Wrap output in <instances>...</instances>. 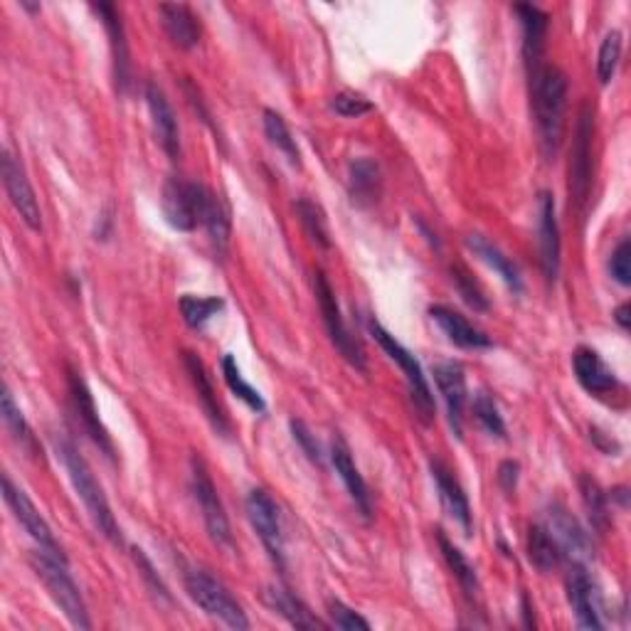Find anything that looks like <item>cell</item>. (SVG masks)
<instances>
[{
  "label": "cell",
  "mask_w": 631,
  "mask_h": 631,
  "mask_svg": "<svg viewBox=\"0 0 631 631\" xmlns=\"http://www.w3.org/2000/svg\"><path fill=\"white\" fill-rule=\"evenodd\" d=\"M530 79V102L536 114L538 144L542 156L552 161L565 131V112H567V77L555 65L542 62Z\"/></svg>",
  "instance_id": "obj_1"
},
{
  "label": "cell",
  "mask_w": 631,
  "mask_h": 631,
  "mask_svg": "<svg viewBox=\"0 0 631 631\" xmlns=\"http://www.w3.org/2000/svg\"><path fill=\"white\" fill-rule=\"evenodd\" d=\"M55 449H57V457L62 459L67 477L69 481H72L77 496L82 498L89 518H92L96 530L102 532L106 540H112L114 546H122V528H118L112 506H108V501L104 496V489L99 486V481L94 477V471L89 469L87 459L79 454V449L69 439H55Z\"/></svg>",
  "instance_id": "obj_2"
},
{
  "label": "cell",
  "mask_w": 631,
  "mask_h": 631,
  "mask_svg": "<svg viewBox=\"0 0 631 631\" xmlns=\"http://www.w3.org/2000/svg\"><path fill=\"white\" fill-rule=\"evenodd\" d=\"M30 565H33L35 575L43 582L47 595L53 597L55 605L65 611V617L72 621L77 629H92V621H89V611L84 605L82 592L72 577V572L67 567V558L53 555V552L35 550L30 555Z\"/></svg>",
  "instance_id": "obj_3"
},
{
  "label": "cell",
  "mask_w": 631,
  "mask_h": 631,
  "mask_svg": "<svg viewBox=\"0 0 631 631\" xmlns=\"http://www.w3.org/2000/svg\"><path fill=\"white\" fill-rule=\"evenodd\" d=\"M185 589L191 599L200 607L207 617L222 621L230 629H250V619H246L240 601L232 597L220 580H215L210 572L205 570H185Z\"/></svg>",
  "instance_id": "obj_4"
},
{
  "label": "cell",
  "mask_w": 631,
  "mask_h": 631,
  "mask_svg": "<svg viewBox=\"0 0 631 631\" xmlns=\"http://www.w3.org/2000/svg\"><path fill=\"white\" fill-rule=\"evenodd\" d=\"M213 195L203 183H191L183 177H168L163 185V217L177 232H193L205 222Z\"/></svg>",
  "instance_id": "obj_5"
},
{
  "label": "cell",
  "mask_w": 631,
  "mask_h": 631,
  "mask_svg": "<svg viewBox=\"0 0 631 631\" xmlns=\"http://www.w3.org/2000/svg\"><path fill=\"white\" fill-rule=\"evenodd\" d=\"M368 331L375 341H378L380 348L388 353V358L392 363H398L400 365V370L404 372V380H408V388H410V398H412V404H414V410H417V417L424 422V424H429L434 420V398H432V388H429V382H427V375H424L422 370V365L420 360L414 358V355L404 348V345L394 339V335L390 331H385L382 325L370 319L368 321Z\"/></svg>",
  "instance_id": "obj_6"
},
{
  "label": "cell",
  "mask_w": 631,
  "mask_h": 631,
  "mask_svg": "<svg viewBox=\"0 0 631 631\" xmlns=\"http://www.w3.org/2000/svg\"><path fill=\"white\" fill-rule=\"evenodd\" d=\"M592 136H595V114L592 106L585 104L580 112V122L575 128V141L570 153V205L582 215L589 200L592 191Z\"/></svg>",
  "instance_id": "obj_7"
},
{
  "label": "cell",
  "mask_w": 631,
  "mask_h": 631,
  "mask_svg": "<svg viewBox=\"0 0 631 631\" xmlns=\"http://www.w3.org/2000/svg\"><path fill=\"white\" fill-rule=\"evenodd\" d=\"M313 291H316V301H319V309L323 316L325 331H329L331 335V343L339 348V353L353 365L355 370L365 372L368 370V365H365V353L360 348V343L355 341V335L348 331V325H345L339 299H335L333 286L329 284V279H325L323 272L313 274Z\"/></svg>",
  "instance_id": "obj_8"
},
{
  "label": "cell",
  "mask_w": 631,
  "mask_h": 631,
  "mask_svg": "<svg viewBox=\"0 0 631 631\" xmlns=\"http://www.w3.org/2000/svg\"><path fill=\"white\" fill-rule=\"evenodd\" d=\"M191 489H193V496L197 501V508H200V513H203L205 528H207V532H210V538L220 548L232 550L234 538H232L230 518H227L222 501H220V496H217L213 477L207 473L203 459L195 457V454L191 459Z\"/></svg>",
  "instance_id": "obj_9"
},
{
  "label": "cell",
  "mask_w": 631,
  "mask_h": 631,
  "mask_svg": "<svg viewBox=\"0 0 631 631\" xmlns=\"http://www.w3.org/2000/svg\"><path fill=\"white\" fill-rule=\"evenodd\" d=\"M246 516H250L252 528L260 536L262 546L269 552V558L284 570L286 565V546H284V526L282 513L269 491L252 489L246 496Z\"/></svg>",
  "instance_id": "obj_10"
},
{
  "label": "cell",
  "mask_w": 631,
  "mask_h": 631,
  "mask_svg": "<svg viewBox=\"0 0 631 631\" xmlns=\"http://www.w3.org/2000/svg\"><path fill=\"white\" fill-rule=\"evenodd\" d=\"M3 498L10 513H13V518L20 523V526H23L27 536L37 542L39 550L53 552V555H59V558H67L53 536V528H49L47 520L43 518V513L37 510V506L30 501V496L23 489L15 486L8 473H3Z\"/></svg>",
  "instance_id": "obj_11"
},
{
  "label": "cell",
  "mask_w": 631,
  "mask_h": 631,
  "mask_svg": "<svg viewBox=\"0 0 631 631\" xmlns=\"http://www.w3.org/2000/svg\"><path fill=\"white\" fill-rule=\"evenodd\" d=\"M0 175H3V187L10 205L15 207V213L20 215L30 230L39 232L43 230V210H39V203L35 197L33 185L27 181V173L23 163L8 151H3V161H0Z\"/></svg>",
  "instance_id": "obj_12"
},
{
  "label": "cell",
  "mask_w": 631,
  "mask_h": 631,
  "mask_svg": "<svg viewBox=\"0 0 631 631\" xmlns=\"http://www.w3.org/2000/svg\"><path fill=\"white\" fill-rule=\"evenodd\" d=\"M538 246L542 274H546L548 284H555L562 262V240L555 213V195L548 191L538 195Z\"/></svg>",
  "instance_id": "obj_13"
},
{
  "label": "cell",
  "mask_w": 631,
  "mask_h": 631,
  "mask_svg": "<svg viewBox=\"0 0 631 631\" xmlns=\"http://www.w3.org/2000/svg\"><path fill=\"white\" fill-rule=\"evenodd\" d=\"M67 382H69V398H72L77 420H79V424H82V429L89 434V439H92L96 447L106 454V457H114V441H112V437H108V432L102 424V420H99L94 394H92V390H89V385L82 378V372L69 370Z\"/></svg>",
  "instance_id": "obj_14"
},
{
  "label": "cell",
  "mask_w": 631,
  "mask_h": 631,
  "mask_svg": "<svg viewBox=\"0 0 631 631\" xmlns=\"http://www.w3.org/2000/svg\"><path fill=\"white\" fill-rule=\"evenodd\" d=\"M146 104H148V114H151V126H153L158 146L163 148V153L171 158V161H177V158H181V128H177L175 112L171 102H168L163 89L153 82L148 84Z\"/></svg>",
  "instance_id": "obj_15"
},
{
  "label": "cell",
  "mask_w": 631,
  "mask_h": 631,
  "mask_svg": "<svg viewBox=\"0 0 631 631\" xmlns=\"http://www.w3.org/2000/svg\"><path fill=\"white\" fill-rule=\"evenodd\" d=\"M434 382L447 404L449 424L457 437H463V410H467V375H463L461 363L457 360H444L434 365Z\"/></svg>",
  "instance_id": "obj_16"
},
{
  "label": "cell",
  "mask_w": 631,
  "mask_h": 631,
  "mask_svg": "<svg viewBox=\"0 0 631 631\" xmlns=\"http://www.w3.org/2000/svg\"><path fill=\"white\" fill-rule=\"evenodd\" d=\"M99 18H102L104 30L108 35V47H112V62H114V82L116 92L126 94L128 84H131V59H128V43H126V27L122 13L112 3H96L92 5Z\"/></svg>",
  "instance_id": "obj_17"
},
{
  "label": "cell",
  "mask_w": 631,
  "mask_h": 631,
  "mask_svg": "<svg viewBox=\"0 0 631 631\" xmlns=\"http://www.w3.org/2000/svg\"><path fill=\"white\" fill-rule=\"evenodd\" d=\"M429 471H432L434 486H437V491H439V498H441L444 510H447L449 516H451V520L457 523V526L461 528L463 536L471 538V532H473V516H471L469 498H467V493H463L461 483L457 481V477H454L447 463H441L439 459H432Z\"/></svg>",
  "instance_id": "obj_18"
},
{
  "label": "cell",
  "mask_w": 631,
  "mask_h": 631,
  "mask_svg": "<svg viewBox=\"0 0 631 631\" xmlns=\"http://www.w3.org/2000/svg\"><path fill=\"white\" fill-rule=\"evenodd\" d=\"M567 599L570 607L575 611L577 627L589 629V631H601L605 629V621L599 617V605H597V589L595 582L589 580L587 570L575 562L567 575Z\"/></svg>",
  "instance_id": "obj_19"
},
{
  "label": "cell",
  "mask_w": 631,
  "mask_h": 631,
  "mask_svg": "<svg viewBox=\"0 0 631 631\" xmlns=\"http://www.w3.org/2000/svg\"><path fill=\"white\" fill-rule=\"evenodd\" d=\"M546 526L552 536H555L562 555H567L575 562L587 560L592 555L589 536L565 506H560V503H552V506L548 508Z\"/></svg>",
  "instance_id": "obj_20"
},
{
  "label": "cell",
  "mask_w": 631,
  "mask_h": 631,
  "mask_svg": "<svg viewBox=\"0 0 631 631\" xmlns=\"http://www.w3.org/2000/svg\"><path fill=\"white\" fill-rule=\"evenodd\" d=\"M429 316H432V321L439 325L441 333L461 351H486L493 345L486 333L479 331L477 325L469 323L467 316L449 309V306H441V303L432 306Z\"/></svg>",
  "instance_id": "obj_21"
},
{
  "label": "cell",
  "mask_w": 631,
  "mask_h": 631,
  "mask_svg": "<svg viewBox=\"0 0 631 631\" xmlns=\"http://www.w3.org/2000/svg\"><path fill=\"white\" fill-rule=\"evenodd\" d=\"M572 368H575L577 382L589 394H597V398H601V394L619 390V380L615 370H611L609 365L599 358L597 351L582 345V348H577L575 355H572Z\"/></svg>",
  "instance_id": "obj_22"
},
{
  "label": "cell",
  "mask_w": 631,
  "mask_h": 631,
  "mask_svg": "<svg viewBox=\"0 0 631 631\" xmlns=\"http://www.w3.org/2000/svg\"><path fill=\"white\" fill-rule=\"evenodd\" d=\"M331 463L335 473H339L345 491H348V496L353 498L355 508L363 513V518H372V498H370V491H368V483L360 477L358 467H355V461L351 457V449L348 444H345L341 437H335L333 447H331Z\"/></svg>",
  "instance_id": "obj_23"
},
{
  "label": "cell",
  "mask_w": 631,
  "mask_h": 631,
  "mask_svg": "<svg viewBox=\"0 0 631 631\" xmlns=\"http://www.w3.org/2000/svg\"><path fill=\"white\" fill-rule=\"evenodd\" d=\"M183 360H185L187 375H191V380H193V388L197 392V402H200L205 417L210 420V424H213L217 434H222V437H227V432H230V424H227V417H225V412L220 408V402H217V394H215L210 375H207L205 363L191 351L183 353Z\"/></svg>",
  "instance_id": "obj_24"
},
{
  "label": "cell",
  "mask_w": 631,
  "mask_h": 631,
  "mask_svg": "<svg viewBox=\"0 0 631 631\" xmlns=\"http://www.w3.org/2000/svg\"><path fill=\"white\" fill-rule=\"evenodd\" d=\"M516 13L523 27V59H526V69L530 74L542 65V53H546L548 37V13L526 3H518Z\"/></svg>",
  "instance_id": "obj_25"
},
{
  "label": "cell",
  "mask_w": 631,
  "mask_h": 631,
  "mask_svg": "<svg viewBox=\"0 0 631 631\" xmlns=\"http://www.w3.org/2000/svg\"><path fill=\"white\" fill-rule=\"evenodd\" d=\"M348 195L353 205L372 207L382 195L380 163L370 156H360L348 165Z\"/></svg>",
  "instance_id": "obj_26"
},
{
  "label": "cell",
  "mask_w": 631,
  "mask_h": 631,
  "mask_svg": "<svg viewBox=\"0 0 631 631\" xmlns=\"http://www.w3.org/2000/svg\"><path fill=\"white\" fill-rule=\"evenodd\" d=\"M158 15H161V25L171 43L181 49H193L200 43V23H197L195 13L183 3H163L158 5Z\"/></svg>",
  "instance_id": "obj_27"
},
{
  "label": "cell",
  "mask_w": 631,
  "mask_h": 631,
  "mask_svg": "<svg viewBox=\"0 0 631 631\" xmlns=\"http://www.w3.org/2000/svg\"><path fill=\"white\" fill-rule=\"evenodd\" d=\"M467 246L473 254L479 256L483 264L489 266V269H493L501 276V282L506 284L513 294L523 291L520 269L516 266V262H513L510 256L501 250V246H496L491 240H486L483 234H469L467 237Z\"/></svg>",
  "instance_id": "obj_28"
},
{
  "label": "cell",
  "mask_w": 631,
  "mask_h": 631,
  "mask_svg": "<svg viewBox=\"0 0 631 631\" xmlns=\"http://www.w3.org/2000/svg\"><path fill=\"white\" fill-rule=\"evenodd\" d=\"M0 414H3V422H5V429L13 441L18 444L20 449H23L27 457L33 459H43V447H39V441L35 437L33 427H30L23 410H20V404L15 402L13 392L5 385L3 388V398H0Z\"/></svg>",
  "instance_id": "obj_29"
},
{
  "label": "cell",
  "mask_w": 631,
  "mask_h": 631,
  "mask_svg": "<svg viewBox=\"0 0 631 631\" xmlns=\"http://www.w3.org/2000/svg\"><path fill=\"white\" fill-rule=\"evenodd\" d=\"M266 605H269L276 611V615L289 621V624L296 627V629H306V631L329 629L319 617L313 615L309 607L303 605L299 597H294L291 592H286L282 587L266 589Z\"/></svg>",
  "instance_id": "obj_30"
},
{
  "label": "cell",
  "mask_w": 631,
  "mask_h": 631,
  "mask_svg": "<svg viewBox=\"0 0 631 631\" xmlns=\"http://www.w3.org/2000/svg\"><path fill=\"white\" fill-rule=\"evenodd\" d=\"M528 558L540 572L555 570L562 562V558H565L562 555L555 536H552V532L548 530L546 523H536V526H530V530H528Z\"/></svg>",
  "instance_id": "obj_31"
},
{
  "label": "cell",
  "mask_w": 631,
  "mask_h": 631,
  "mask_svg": "<svg viewBox=\"0 0 631 631\" xmlns=\"http://www.w3.org/2000/svg\"><path fill=\"white\" fill-rule=\"evenodd\" d=\"M203 227L210 234V242H213V250L215 254L222 256L227 254V246H230V232H232V217H230V205H227L222 197L213 195L210 207H207V215H205V222Z\"/></svg>",
  "instance_id": "obj_32"
},
{
  "label": "cell",
  "mask_w": 631,
  "mask_h": 631,
  "mask_svg": "<svg viewBox=\"0 0 631 631\" xmlns=\"http://www.w3.org/2000/svg\"><path fill=\"white\" fill-rule=\"evenodd\" d=\"M262 124L266 138H269V144L276 151H282L291 165H301V151L299 146H296V138L291 136V128L284 122V116L279 112H274V108H264Z\"/></svg>",
  "instance_id": "obj_33"
},
{
  "label": "cell",
  "mask_w": 631,
  "mask_h": 631,
  "mask_svg": "<svg viewBox=\"0 0 631 631\" xmlns=\"http://www.w3.org/2000/svg\"><path fill=\"white\" fill-rule=\"evenodd\" d=\"M437 540H439V548H441V555L447 560L449 570L454 572V577L459 580L461 589L467 592V597H477L479 595V577H477V570H473L471 562L467 560V555L454 546V542L444 536L441 530H437Z\"/></svg>",
  "instance_id": "obj_34"
},
{
  "label": "cell",
  "mask_w": 631,
  "mask_h": 631,
  "mask_svg": "<svg viewBox=\"0 0 631 631\" xmlns=\"http://www.w3.org/2000/svg\"><path fill=\"white\" fill-rule=\"evenodd\" d=\"M296 213H299V220L303 225L306 234H309V240L319 246V250H331L333 240H331L329 220H325L323 207L319 203L309 200V197H299V200H296Z\"/></svg>",
  "instance_id": "obj_35"
},
{
  "label": "cell",
  "mask_w": 631,
  "mask_h": 631,
  "mask_svg": "<svg viewBox=\"0 0 631 631\" xmlns=\"http://www.w3.org/2000/svg\"><path fill=\"white\" fill-rule=\"evenodd\" d=\"M222 309L225 299H220V296H193V294L181 296L183 321L195 331H203Z\"/></svg>",
  "instance_id": "obj_36"
},
{
  "label": "cell",
  "mask_w": 631,
  "mask_h": 631,
  "mask_svg": "<svg viewBox=\"0 0 631 631\" xmlns=\"http://www.w3.org/2000/svg\"><path fill=\"white\" fill-rule=\"evenodd\" d=\"M222 375H225L227 388L234 392V398H240L246 404V408L254 410V412H260V414L266 412V402L260 394V390H254L252 385L242 378L240 365H237V360L232 358V355H225V358H222Z\"/></svg>",
  "instance_id": "obj_37"
},
{
  "label": "cell",
  "mask_w": 631,
  "mask_h": 631,
  "mask_svg": "<svg viewBox=\"0 0 631 631\" xmlns=\"http://www.w3.org/2000/svg\"><path fill=\"white\" fill-rule=\"evenodd\" d=\"M582 498H585V506L589 510V520L595 530L605 532L609 528V508H607V493L599 489V483L592 477H582Z\"/></svg>",
  "instance_id": "obj_38"
},
{
  "label": "cell",
  "mask_w": 631,
  "mask_h": 631,
  "mask_svg": "<svg viewBox=\"0 0 631 631\" xmlns=\"http://www.w3.org/2000/svg\"><path fill=\"white\" fill-rule=\"evenodd\" d=\"M451 282L463 301H467L473 311H489V299L483 294L481 284L473 279L471 272L463 264H451Z\"/></svg>",
  "instance_id": "obj_39"
},
{
  "label": "cell",
  "mask_w": 631,
  "mask_h": 631,
  "mask_svg": "<svg viewBox=\"0 0 631 631\" xmlns=\"http://www.w3.org/2000/svg\"><path fill=\"white\" fill-rule=\"evenodd\" d=\"M473 417H477V422L491 434V437L498 439L506 437V422H503L498 404L489 392H479L477 398H473Z\"/></svg>",
  "instance_id": "obj_40"
},
{
  "label": "cell",
  "mask_w": 631,
  "mask_h": 631,
  "mask_svg": "<svg viewBox=\"0 0 631 631\" xmlns=\"http://www.w3.org/2000/svg\"><path fill=\"white\" fill-rule=\"evenodd\" d=\"M619 59H621V33H619V30H611V33H607V37L601 39L599 55H597V79H599V84H609L611 79H615Z\"/></svg>",
  "instance_id": "obj_41"
},
{
  "label": "cell",
  "mask_w": 631,
  "mask_h": 631,
  "mask_svg": "<svg viewBox=\"0 0 631 631\" xmlns=\"http://www.w3.org/2000/svg\"><path fill=\"white\" fill-rule=\"evenodd\" d=\"M329 617L333 621L335 629L343 631H370V621L360 617L358 611L351 609L348 605H343L341 599H329Z\"/></svg>",
  "instance_id": "obj_42"
},
{
  "label": "cell",
  "mask_w": 631,
  "mask_h": 631,
  "mask_svg": "<svg viewBox=\"0 0 631 631\" xmlns=\"http://www.w3.org/2000/svg\"><path fill=\"white\" fill-rule=\"evenodd\" d=\"M331 108L343 118H360L372 112V104L363 94L341 92L331 99Z\"/></svg>",
  "instance_id": "obj_43"
},
{
  "label": "cell",
  "mask_w": 631,
  "mask_h": 631,
  "mask_svg": "<svg viewBox=\"0 0 631 631\" xmlns=\"http://www.w3.org/2000/svg\"><path fill=\"white\" fill-rule=\"evenodd\" d=\"M609 272L615 276V282L621 286L631 284V242L621 240L617 244V250L611 252L609 260Z\"/></svg>",
  "instance_id": "obj_44"
},
{
  "label": "cell",
  "mask_w": 631,
  "mask_h": 631,
  "mask_svg": "<svg viewBox=\"0 0 631 631\" xmlns=\"http://www.w3.org/2000/svg\"><path fill=\"white\" fill-rule=\"evenodd\" d=\"M291 434H294V441L299 444L301 451L309 457L313 463H323V451H321V444L316 441V437L311 434V429L306 427V422L301 420H291L289 422Z\"/></svg>",
  "instance_id": "obj_45"
},
{
  "label": "cell",
  "mask_w": 631,
  "mask_h": 631,
  "mask_svg": "<svg viewBox=\"0 0 631 631\" xmlns=\"http://www.w3.org/2000/svg\"><path fill=\"white\" fill-rule=\"evenodd\" d=\"M134 558H136V562H138V570H141V575H144L148 582H151V587L156 589V595H161V597L168 599V587L163 585V580L158 577V572L153 570L151 560L146 558V552H144V550H138V548H134Z\"/></svg>",
  "instance_id": "obj_46"
},
{
  "label": "cell",
  "mask_w": 631,
  "mask_h": 631,
  "mask_svg": "<svg viewBox=\"0 0 631 631\" xmlns=\"http://www.w3.org/2000/svg\"><path fill=\"white\" fill-rule=\"evenodd\" d=\"M518 479H520V463L518 461H503L498 467V483L501 489L506 493H516L518 489Z\"/></svg>",
  "instance_id": "obj_47"
},
{
  "label": "cell",
  "mask_w": 631,
  "mask_h": 631,
  "mask_svg": "<svg viewBox=\"0 0 631 631\" xmlns=\"http://www.w3.org/2000/svg\"><path fill=\"white\" fill-rule=\"evenodd\" d=\"M589 434H592V439L597 441V447L605 451V454H609V457H617V454L621 451V444L619 441H615V439H609V437H605V432H599L597 427H592L589 429Z\"/></svg>",
  "instance_id": "obj_48"
},
{
  "label": "cell",
  "mask_w": 631,
  "mask_h": 631,
  "mask_svg": "<svg viewBox=\"0 0 631 631\" xmlns=\"http://www.w3.org/2000/svg\"><path fill=\"white\" fill-rule=\"evenodd\" d=\"M615 321L621 325V329H629L631 325V316H629V303H621L617 306V311H615Z\"/></svg>",
  "instance_id": "obj_49"
},
{
  "label": "cell",
  "mask_w": 631,
  "mask_h": 631,
  "mask_svg": "<svg viewBox=\"0 0 631 631\" xmlns=\"http://www.w3.org/2000/svg\"><path fill=\"white\" fill-rule=\"evenodd\" d=\"M523 615H526V627H536V621L530 619V601L526 595H523Z\"/></svg>",
  "instance_id": "obj_50"
}]
</instances>
